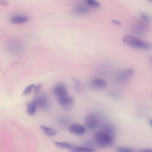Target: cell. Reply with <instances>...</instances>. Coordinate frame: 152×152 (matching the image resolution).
<instances>
[{
	"label": "cell",
	"mask_w": 152,
	"mask_h": 152,
	"mask_svg": "<svg viewBox=\"0 0 152 152\" xmlns=\"http://www.w3.org/2000/svg\"><path fill=\"white\" fill-rule=\"evenodd\" d=\"M122 41L124 43L129 46L141 50H149L152 46L150 43L131 35L125 36L123 37Z\"/></svg>",
	"instance_id": "cell-1"
},
{
	"label": "cell",
	"mask_w": 152,
	"mask_h": 152,
	"mask_svg": "<svg viewBox=\"0 0 152 152\" xmlns=\"http://www.w3.org/2000/svg\"><path fill=\"white\" fill-rule=\"evenodd\" d=\"M94 138L96 145L101 147L110 146L114 142L113 135L103 131L96 133Z\"/></svg>",
	"instance_id": "cell-2"
},
{
	"label": "cell",
	"mask_w": 152,
	"mask_h": 152,
	"mask_svg": "<svg viewBox=\"0 0 152 152\" xmlns=\"http://www.w3.org/2000/svg\"><path fill=\"white\" fill-rule=\"evenodd\" d=\"M58 101L60 105L65 110L70 111L73 109L74 105L73 98L69 96L58 97Z\"/></svg>",
	"instance_id": "cell-3"
},
{
	"label": "cell",
	"mask_w": 152,
	"mask_h": 152,
	"mask_svg": "<svg viewBox=\"0 0 152 152\" xmlns=\"http://www.w3.org/2000/svg\"><path fill=\"white\" fill-rule=\"evenodd\" d=\"M84 123L86 127L88 129L94 130L98 127L99 121L96 115L94 114L90 113L85 117Z\"/></svg>",
	"instance_id": "cell-4"
},
{
	"label": "cell",
	"mask_w": 152,
	"mask_h": 152,
	"mask_svg": "<svg viewBox=\"0 0 152 152\" xmlns=\"http://www.w3.org/2000/svg\"><path fill=\"white\" fill-rule=\"evenodd\" d=\"M134 71L131 68L124 70L118 75L117 80L121 83H125L129 80L134 75Z\"/></svg>",
	"instance_id": "cell-5"
},
{
	"label": "cell",
	"mask_w": 152,
	"mask_h": 152,
	"mask_svg": "<svg viewBox=\"0 0 152 152\" xmlns=\"http://www.w3.org/2000/svg\"><path fill=\"white\" fill-rule=\"evenodd\" d=\"M69 131L72 134L77 135H82L85 132V127L77 123L71 125L69 128Z\"/></svg>",
	"instance_id": "cell-6"
},
{
	"label": "cell",
	"mask_w": 152,
	"mask_h": 152,
	"mask_svg": "<svg viewBox=\"0 0 152 152\" xmlns=\"http://www.w3.org/2000/svg\"><path fill=\"white\" fill-rule=\"evenodd\" d=\"M107 85L106 81L102 79H96L92 80L90 83V88L94 90H99L105 88Z\"/></svg>",
	"instance_id": "cell-7"
},
{
	"label": "cell",
	"mask_w": 152,
	"mask_h": 152,
	"mask_svg": "<svg viewBox=\"0 0 152 152\" xmlns=\"http://www.w3.org/2000/svg\"><path fill=\"white\" fill-rule=\"evenodd\" d=\"M37 106L43 109L48 108L50 105L49 99L45 95H41L39 97L35 98Z\"/></svg>",
	"instance_id": "cell-8"
},
{
	"label": "cell",
	"mask_w": 152,
	"mask_h": 152,
	"mask_svg": "<svg viewBox=\"0 0 152 152\" xmlns=\"http://www.w3.org/2000/svg\"><path fill=\"white\" fill-rule=\"evenodd\" d=\"M53 93L58 97L67 96L68 92L64 86L62 84L57 85L54 88Z\"/></svg>",
	"instance_id": "cell-9"
},
{
	"label": "cell",
	"mask_w": 152,
	"mask_h": 152,
	"mask_svg": "<svg viewBox=\"0 0 152 152\" xmlns=\"http://www.w3.org/2000/svg\"><path fill=\"white\" fill-rule=\"evenodd\" d=\"M30 20L28 17L22 15H16L12 17L10 19L11 22L14 24H18L25 23Z\"/></svg>",
	"instance_id": "cell-10"
},
{
	"label": "cell",
	"mask_w": 152,
	"mask_h": 152,
	"mask_svg": "<svg viewBox=\"0 0 152 152\" xmlns=\"http://www.w3.org/2000/svg\"><path fill=\"white\" fill-rule=\"evenodd\" d=\"M37 106L35 98L27 104L26 109L28 115H33L35 113Z\"/></svg>",
	"instance_id": "cell-11"
},
{
	"label": "cell",
	"mask_w": 152,
	"mask_h": 152,
	"mask_svg": "<svg viewBox=\"0 0 152 152\" xmlns=\"http://www.w3.org/2000/svg\"><path fill=\"white\" fill-rule=\"evenodd\" d=\"M53 143L56 147L62 149H73L77 147L75 144L68 143L67 142H58L53 141Z\"/></svg>",
	"instance_id": "cell-12"
},
{
	"label": "cell",
	"mask_w": 152,
	"mask_h": 152,
	"mask_svg": "<svg viewBox=\"0 0 152 152\" xmlns=\"http://www.w3.org/2000/svg\"><path fill=\"white\" fill-rule=\"evenodd\" d=\"M41 128L45 134L49 137H52L58 134V131L55 129L44 125L41 126Z\"/></svg>",
	"instance_id": "cell-13"
},
{
	"label": "cell",
	"mask_w": 152,
	"mask_h": 152,
	"mask_svg": "<svg viewBox=\"0 0 152 152\" xmlns=\"http://www.w3.org/2000/svg\"><path fill=\"white\" fill-rule=\"evenodd\" d=\"M72 79L73 82L75 90L78 93H81L83 90L82 83L79 80L75 77H72Z\"/></svg>",
	"instance_id": "cell-14"
},
{
	"label": "cell",
	"mask_w": 152,
	"mask_h": 152,
	"mask_svg": "<svg viewBox=\"0 0 152 152\" xmlns=\"http://www.w3.org/2000/svg\"><path fill=\"white\" fill-rule=\"evenodd\" d=\"M73 152H93L95 149L91 147H77L71 150Z\"/></svg>",
	"instance_id": "cell-15"
},
{
	"label": "cell",
	"mask_w": 152,
	"mask_h": 152,
	"mask_svg": "<svg viewBox=\"0 0 152 152\" xmlns=\"http://www.w3.org/2000/svg\"><path fill=\"white\" fill-rule=\"evenodd\" d=\"M103 131L106 132L112 135L114 134L115 132V128L111 125L106 124L104 125L103 127Z\"/></svg>",
	"instance_id": "cell-16"
},
{
	"label": "cell",
	"mask_w": 152,
	"mask_h": 152,
	"mask_svg": "<svg viewBox=\"0 0 152 152\" xmlns=\"http://www.w3.org/2000/svg\"><path fill=\"white\" fill-rule=\"evenodd\" d=\"M35 86V84H34L28 86L24 90L22 93L23 96H26V95L30 94Z\"/></svg>",
	"instance_id": "cell-17"
},
{
	"label": "cell",
	"mask_w": 152,
	"mask_h": 152,
	"mask_svg": "<svg viewBox=\"0 0 152 152\" xmlns=\"http://www.w3.org/2000/svg\"><path fill=\"white\" fill-rule=\"evenodd\" d=\"M117 151L119 152H134L135 150L131 148L124 147H119L117 149Z\"/></svg>",
	"instance_id": "cell-18"
},
{
	"label": "cell",
	"mask_w": 152,
	"mask_h": 152,
	"mask_svg": "<svg viewBox=\"0 0 152 152\" xmlns=\"http://www.w3.org/2000/svg\"><path fill=\"white\" fill-rule=\"evenodd\" d=\"M86 2L89 5L94 7H98L100 6V4L95 0H86Z\"/></svg>",
	"instance_id": "cell-19"
},
{
	"label": "cell",
	"mask_w": 152,
	"mask_h": 152,
	"mask_svg": "<svg viewBox=\"0 0 152 152\" xmlns=\"http://www.w3.org/2000/svg\"><path fill=\"white\" fill-rule=\"evenodd\" d=\"M76 9L78 12L81 14H86L89 11V10L87 8L82 6H78Z\"/></svg>",
	"instance_id": "cell-20"
},
{
	"label": "cell",
	"mask_w": 152,
	"mask_h": 152,
	"mask_svg": "<svg viewBox=\"0 0 152 152\" xmlns=\"http://www.w3.org/2000/svg\"><path fill=\"white\" fill-rule=\"evenodd\" d=\"M42 88V85L41 84H38L35 87L34 92L35 93H37L40 92Z\"/></svg>",
	"instance_id": "cell-21"
},
{
	"label": "cell",
	"mask_w": 152,
	"mask_h": 152,
	"mask_svg": "<svg viewBox=\"0 0 152 152\" xmlns=\"http://www.w3.org/2000/svg\"><path fill=\"white\" fill-rule=\"evenodd\" d=\"M141 18L145 21L148 22L149 19L148 17L145 14H142L141 15Z\"/></svg>",
	"instance_id": "cell-22"
},
{
	"label": "cell",
	"mask_w": 152,
	"mask_h": 152,
	"mask_svg": "<svg viewBox=\"0 0 152 152\" xmlns=\"http://www.w3.org/2000/svg\"><path fill=\"white\" fill-rule=\"evenodd\" d=\"M0 4L4 6H7L9 5V3L6 0H0Z\"/></svg>",
	"instance_id": "cell-23"
},
{
	"label": "cell",
	"mask_w": 152,
	"mask_h": 152,
	"mask_svg": "<svg viewBox=\"0 0 152 152\" xmlns=\"http://www.w3.org/2000/svg\"><path fill=\"white\" fill-rule=\"evenodd\" d=\"M152 149H143L140 150L139 152H152Z\"/></svg>",
	"instance_id": "cell-24"
},
{
	"label": "cell",
	"mask_w": 152,
	"mask_h": 152,
	"mask_svg": "<svg viewBox=\"0 0 152 152\" xmlns=\"http://www.w3.org/2000/svg\"><path fill=\"white\" fill-rule=\"evenodd\" d=\"M111 21L113 23L116 25H120L121 24V23L119 21L116 20H112Z\"/></svg>",
	"instance_id": "cell-25"
},
{
	"label": "cell",
	"mask_w": 152,
	"mask_h": 152,
	"mask_svg": "<svg viewBox=\"0 0 152 152\" xmlns=\"http://www.w3.org/2000/svg\"><path fill=\"white\" fill-rule=\"evenodd\" d=\"M149 124L150 126H152V120L151 119H150L149 121Z\"/></svg>",
	"instance_id": "cell-26"
},
{
	"label": "cell",
	"mask_w": 152,
	"mask_h": 152,
	"mask_svg": "<svg viewBox=\"0 0 152 152\" xmlns=\"http://www.w3.org/2000/svg\"><path fill=\"white\" fill-rule=\"evenodd\" d=\"M147 1L149 2H151L152 1V0H147Z\"/></svg>",
	"instance_id": "cell-27"
}]
</instances>
